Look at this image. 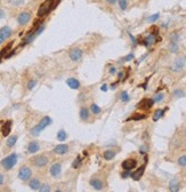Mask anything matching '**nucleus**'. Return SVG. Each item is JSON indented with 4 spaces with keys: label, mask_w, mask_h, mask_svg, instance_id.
<instances>
[{
    "label": "nucleus",
    "mask_w": 186,
    "mask_h": 192,
    "mask_svg": "<svg viewBox=\"0 0 186 192\" xmlns=\"http://www.w3.org/2000/svg\"><path fill=\"white\" fill-rule=\"evenodd\" d=\"M51 122H53V120H51L50 117H48V116L44 117L33 128H31V130H30L31 135H33V136H39V134H40L45 128H47L49 125H51Z\"/></svg>",
    "instance_id": "1"
},
{
    "label": "nucleus",
    "mask_w": 186,
    "mask_h": 192,
    "mask_svg": "<svg viewBox=\"0 0 186 192\" xmlns=\"http://www.w3.org/2000/svg\"><path fill=\"white\" fill-rule=\"evenodd\" d=\"M17 164V154L16 153H12L9 156H7L2 161H1V166L6 170H10Z\"/></svg>",
    "instance_id": "2"
},
{
    "label": "nucleus",
    "mask_w": 186,
    "mask_h": 192,
    "mask_svg": "<svg viewBox=\"0 0 186 192\" xmlns=\"http://www.w3.org/2000/svg\"><path fill=\"white\" fill-rule=\"evenodd\" d=\"M48 161H49V159L47 158L46 156H44V154L36 156L34 158H32V159H31V163H32L36 167H38V168L45 167L47 164H48Z\"/></svg>",
    "instance_id": "3"
},
{
    "label": "nucleus",
    "mask_w": 186,
    "mask_h": 192,
    "mask_svg": "<svg viewBox=\"0 0 186 192\" xmlns=\"http://www.w3.org/2000/svg\"><path fill=\"white\" fill-rule=\"evenodd\" d=\"M51 5H53V0H46L40 7H39V9H38V16L39 17H42V16H45L46 14H48L50 10H51Z\"/></svg>",
    "instance_id": "4"
},
{
    "label": "nucleus",
    "mask_w": 186,
    "mask_h": 192,
    "mask_svg": "<svg viewBox=\"0 0 186 192\" xmlns=\"http://www.w3.org/2000/svg\"><path fill=\"white\" fill-rule=\"evenodd\" d=\"M31 176H32V170H31L30 167L22 166V167L20 168V170H18V178L21 181H24V182L29 181L31 178Z\"/></svg>",
    "instance_id": "5"
},
{
    "label": "nucleus",
    "mask_w": 186,
    "mask_h": 192,
    "mask_svg": "<svg viewBox=\"0 0 186 192\" xmlns=\"http://www.w3.org/2000/svg\"><path fill=\"white\" fill-rule=\"evenodd\" d=\"M82 55H83V51L80 48H73V49H71L70 53H69V57H70L71 61H73V62H79L82 58Z\"/></svg>",
    "instance_id": "6"
},
{
    "label": "nucleus",
    "mask_w": 186,
    "mask_h": 192,
    "mask_svg": "<svg viewBox=\"0 0 186 192\" xmlns=\"http://www.w3.org/2000/svg\"><path fill=\"white\" fill-rule=\"evenodd\" d=\"M184 64H185V60L183 57H177L174 63H172V67H171V70L174 72H179L184 69Z\"/></svg>",
    "instance_id": "7"
},
{
    "label": "nucleus",
    "mask_w": 186,
    "mask_h": 192,
    "mask_svg": "<svg viewBox=\"0 0 186 192\" xmlns=\"http://www.w3.org/2000/svg\"><path fill=\"white\" fill-rule=\"evenodd\" d=\"M49 173H50V175H51L53 177H55V178L59 177L61 174H62V166H61V164H59V163L53 164V165L50 166V168H49Z\"/></svg>",
    "instance_id": "8"
},
{
    "label": "nucleus",
    "mask_w": 186,
    "mask_h": 192,
    "mask_svg": "<svg viewBox=\"0 0 186 192\" xmlns=\"http://www.w3.org/2000/svg\"><path fill=\"white\" fill-rule=\"evenodd\" d=\"M30 20H31V13L29 12H22L17 16V23L20 25H25L26 23H29Z\"/></svg>",
    "instance_id": "9"
},
{
    "label": "nucleus",
    "mask_w": 186,
    "mask_h": 192,
    "mask_svg": "<svg viewBox=\"0 0 186 192\" xmlns=\"http://www.w3.org/2000/svg\"><path fill=\"white\" fill-rule=\"evenodd\" d=\"M153 103H154L153 99H151V98H144V99H142L140 103L137 104V108L140 109V110H148V109L152 108Z\"/></svg>",
    "instance_id": "10"
},
{
    "label": "nucleus",
    "mask_w": 186,
    "mask_h": 192,
    "mask_svg": "<svg viewBox=\"0 0 186 192\" xmlns=\"http://www.w3.org/2000/svg\"><path fill=\"white\" fill-rule=\"evenodd\" d=\"M136 165H137V161H136V159H133V158L126 159V160L121 164L123 170H131V169H134V168L136 167Z\"/></svg>",
    "instance_id": "11"
},
{
    "label": "nucleus",
    "mask_w": 186,
    "mask_h": 192,
    "mask_svg": "<svg viewBox=\"0 0 186 192\" xmlns=\"http://www.w3.org/2000/svg\"><path fill=\"white\" fill-rule=\"evenodd\" d=\"M53 152L55 154H58V156H64V154H66L69 152V146L66 144H58V145H56L54 147Z\"/></svg>",
    "instance_id": "12"
},
{
    "label": "nucleus",
    "mask_w": 186,
    "mask_h": 192,
    "mask_svg": "<svg viewBox=\"0 0 186 192\" xmlns=\"http://www.w3.org/2000/svg\"><path fill=\"white\" fill-rule=\"evenodd\" d=\"M89 183H90V185L93 187L94 189L97 190V191H101L104 188V183L101 181V178H97V177H93Z\"/></svg>",
    "instance_id": "13"
},
{
    "label": "nucleus",
    "mask_w": 186,
    "mask_h": 192,
    "mask_svg": "<svg viewBox=\"0 0 186 192\" xmlns=\"http://www.w3.org/2000/svg\"><path fill=\"white\" fill-rule=\"evenodd\" d=\"M12 33H13L12 29H10L9 26H7V25H5V26H2V27L0 29V37H1L3 40H7V39L12 36Z\"/></svg>",
    "instance_id": "14"
},
{
    "label": "nucleus",
    "mask_w": 186,
    "mask_h": 192,
    "mask_svg": "<svg viewBox=\"0 0 186 192\" xmlns=\"http://www.w3.org/2000/svg\"><path fill=\"white\" fill-rule=\"evenodd\" d=\"M79 117L81 120L87 121L90 117V110H88V108H86V106H81V109L79 111Z\"/></svg>",
    "instance_id": "15"
},
{
    "label": "nucleus",
    "mask_w": 186,
    "mask_h": 192,
    "mask_svg": "<svg viewBox=\"0 0 186 192\" xmlns=\"http://www.w3.org/2000/svg\"><path fill=\"white\" fill-rule=\"evenodd\" d=\"M29 187L31 190H34V191H39V189L41 188V182L39 178H32L30 182H29Z\"/></svg>",
    "instance_id": "16"
},
{
    "label": "nucleus",
    "mask_w": 186,
    "mask_h": 192,
    "mask_svg": "<svg viewBox=\"0 0 186 192\" xmlns=\"http://www.w3.org/2000/svg\"><path fill=\"white\" fill-rule=\"evenodd\" d=\"M169 190L172 192H177L181 190V183L177 178H172L169 183Z\"/></svg>",
    "instance_id": "17"
},
{
    "label": "nucleus",
    "mask_w": 186,
    "mask_h": 192,
    "mask_svg": "<svg viewBox=\"0 0 186 192\" xmlns=\"http://www.w3.org/2000/svg\"><path fill=\"white\" fill-rule=\"evenodd\" d=\"M66 84H68V86L70 87L71 89H79L80 88V82L75 78H69L66 80Z\"/></svg>",
    "instance_id": "18"
},
{
    "label": "nucleus",
    "mask_w": 186,
    "mask_h": 192,
    "mask_svg": "<svg viewBox=\"0 0 186 192\" xmlns=\"http://www.w3.org/2000/svg\"><path fill=\"white\" fill-rule=\"evenodd\" d=\"M39 149H40V145L37 141H32L27 145V152L29 153H36V152L39 151Z\"/></svg>",
    "instance_id": "19"
},
{
    "label": "nucleus",
    "mask_w": 186,
    "mask_h": 192,
    "mask_svg": "<svg viewBox=\"0 0 186 192\" xmlns=\"http://www.w3.org/2000/svg\"><path fill=\"white\" fill-rule=\"evenodd\" d=\"M144 171H145V166H142L140 167L137 170H135L130 176H131V178L133 180H135V181H138L142 178V176H143V174H144Z\"/></svg>",
    "instance_id": "20"
},
{
    "label": "nucleus",
    "mask_w": 186,
    "mask_h": 192,
    "mask_svg": "<svg viewBox=\"0 0 186 192\" xmlns=\"http://www.w3.org/2000/svg\"><path fill=\"white\" fill-rule=\"evenodd\" d=\"M12 130V121H6L1 128V133L3 136H8Z\"/></svg>",
    "instance_id": "21"
},
{
    "label": "nucleus",
    "mask_w": 186,
    "mask_h": 192,
    "mask_svg": "<svg viewBox=\"0 0 186 192\" xmlns=\"http://www.w3.org/2000/svg\"><path fill=\"white\" fill-rule=\"evenodd\" d=\"M116 152L114 150H112V149H110V150H106V151H104V153H103V157H104V159L105 160H112L114 157H116Z\"/></svg>",
    "instance_id": "22"
},
{
    "label": "nucleus",
    "mask_w": 186,
    "mask_h": 192,
    "mask_svg": "<svg viewBox=\"0 0 186 192\" xmlns=\"http://www.w3.org/2000/svg\"><path fill=\"white\" fill-rule=\"evenodd\" d=\"M155 43V36L153 34V33H151V34H148L145 39H144V41H143V44H144V46H146V47H148V46H151L152 44H154Z\"/></svg>",
    "instance_id": "23"
},
{
    "label": "nucleus",
    "mask_w": 186,
    "mask_h": 192,
    "mask_svg": "<svg viewBox=\"0 0 186 192\" xmlns=\"http://www.w3.org/2000/svg\"><path fill=\"white\" fill-rule=\"evenodd\" d=\"M16 142H17V135H12V136L8 137V140L6 142V145L8 147H13L16 144Z\"/></svg>",
    "instance_id": "24"
},
{
    "label": "nucleus",
    "mask_w": 186,
    "mask_h": 192,
    "mask_svg": "<svg viewBox=\"0 0 186 192\" xmlns=\"http://www.w3.org/2000/svg\"><path fill=\"white\" fill-rule=\"evenodd\" d=\"M66 139H68V133H66L64 129L58 130V133H57V140H58L59 142H64Z\"/></svg>",
    "instance_id": "25"
},
{
    "label": "nucleus",
    "mask_w": 186,
    "mask_h": 192,
    "mask_svg": "<svg viewBox=\"0 0 186 192\" xmlns=\"http://www.w3.org/2000/svg\"><path fill=\"white\" fill-rule=\"evenodd\" d=\"M90 111H92V113L95 115V116H98V115H101V112H102V109L96 104V103H92L90 104Z\"/></svg>",
    "instance_id": "26"
},
{
    "label": "nucleus",
    "mask_w": 186,
    "mask_h": 192,
    "mask_svg": "<svg viewBox=\"0 0 186 192\" xmlns=\"http://www.w3.org/2000/svg\"><path fill=\"white\" fill-rule=\"evenodd\" d=\"M163 113H164V110H162V109L155 110V112H154V115H153V121H158V120L163 116Z\"/></svg>",
    "instance_id": "27"
},
{
    "label": "nucleus",
    "mask_w": 186,
    "mask_h": 192,
    "mask_svg": "<svg viewBox=\"0 0 186 192\" xmlns=\"http://www.w3.org/2000/svg\"><path fill=\"white\" fill-rule=\"evenodd\" d=\"M7 1L10 6H14V7H21L24 5V0H7Z\"/></svg>",
    "instance_id": "28"
},
{
    "label": "nucleus",
    "mask_w": 186,
    "mask_h": 192,
    "mask_svg": "<svg viewBox=\"0 0 186 192\" xmlns=\"http://www.w3.org/2000/svg\"><path fill=\"white\" fill-rule=\"evenodd\" d=\"M129 94L126 92V91H123V92H121V94H120V99L122 101V102H124V103H127L128 101H129Z\"/></svg>",
    "instance_id": "29"
},
{
    "label": "nucleus",
    "mask_w": 186,
    "mask_h": 192,
    "mask_svg": "<svg viewBox=\"0 0 186 192\" xmlns=\"http://www.w3.org/2000/svg\"><path fill=\"white\" fill-rule=\"evenodd\" d=\"M178 165L182 167H186V154H183L178 158Z\"/></svg>",
    "instance_id": "30"
},
{
    "label": "nucleus",
    "mask_w": 186,
    "mask_h": 192,
    "mask_svg": "<svg viewBox=\"0 0 186 192\" xmlns=\"http://www.w3.org/2000/svg\"><path fill=\"white\" fill-rule=\"evenodd\" d=\"M118 2H119V7H120L121 10H126V9H127V7H128L127 0H119Z\"/></svg>",
    "instance_id": "31"
},
{
    "label": "nucleus",
    "mask_w": 186,
    "mask_h": 192,
    "mask_svg": "<svg viewBox=\"0 0 186 192\" xmlns=\"http://www.w3.org/2000/svg\"><path fill=\"white\" fill-rule=\"evenodd\" d=\"M146 116L145 115H142V113H134V116L133 117H130L128 120H142L144 119Z\"/></svg>",
    "instance_id": "32"
},
{
    "label": "nucleus",
    "mask_w": 186,
    "mask_h": 192,
    "mask_svg": "<svg viewBox=\"0 0 186 192\" xmlns=\"http://www.w3.org/2000/svg\"><path fill=\"white\" fill-rule=\"evenodd\" d=\"M169 50H170L171 53H177V51H178V45H177V43H170V45H169Z\"/></svg>",
    "instance_id": "33"
},
{
    "label": "nucleus",
    "mask_w": 186,
    "mask_h": 192,
    "mask_svg": "<svg viewBox=\"0 0 186 192\" xmlns=\"http://www.w3.org/2000/svg\"><path fill=\"white\" fill-rule=\"evenodd\" d=\"M178 39H179V34H178L177 32H172V33L170 34V41H171V43H177Z\"/></svg>",
    "instance_id": "34"
},
{
    "label": "nucleus",
    "mask_w": 186,
    "mask_h": 192,
    "mask_svg": "<svg viewBox=\"0 0 186 192\" xmlns=\"http://www.w3.org/2000/svg\"><path fill=\"white\" fill-rule=\"evenodd\" d=\"M36 85H37V80H36V79H31V80L27 82V86H26V87H27L29 91H31V89H33V88L36 87Z\"/></svg>",
    "instance_id": "35"
},
{
    "label": "nucleus",
    "mask_w": 186,
    "mask_h": 192,
    "mask_svg": "<svg viewBox=\"0 0 186 192\" xmlns=\"http://www.w3.org/2000/svg\"><path fill=\"white\" fill-rule=\"evenodd\" d=\"M172 95L175 96V97H178V98H179V97H183V96L185 95V93H184L182 89H175L174 93H172Z\"/></svg>",
    "instance_id": "36"
},
{
    "label": "nucleus",
    "mask_w": 186,
    "mask_h": 192,
    "mask_svg": "<svg viewBox=\"0 0 186 192\" xmlns=\"http://www.w3.org/2000/svg\"><path fill=\"white\" fill-rule=\"evenodd\" d=\"M45 26H46L45 24H41V25H39V26H38V27H37V29L34 30L36 34H37V36H39V34H40V33H41V32H42V31L45 30Z\"/></svg>",
    "instance_id": "37"
},
{
    "label": "nucleus",
    "mask_w": 186,
    "mask_h": 192,
    "mask_svg": "<svg viewBox=\"0 0 186 192\" xmlns=\"http://www.w3.org/2000/svg\"><path fill=\"white\" fill-rule=\"evenodd\" d=\"M80 164H81V157H77V158H75V160H74V161H73V164H72V167L78 168Z\"/></svg>",
    "instance_id": "38"
},
{
    "label": "nucleus",
    "mask_w": 186,
    "mask_h": 192,
    "mask_svg": "<svg viewBox=\"0 0 186 192\" xmlns=\"http://www.w3.org/2000/svg\"><path fill=\"white\" fill-rule=\"evenodd\" d=\"M50 190H51V189H50V185H48V184L41 185V188L39 189V191L40 192H49Z\"/></svg>",
    "instance_id": "39"
},
{
    "label": "nucleus",
    "mask_w": 186,
    "mask_h": 192,
    "mask_svg": "<svg viewBox=\"0 0 186 192\" xmlns=\"http://www.w3.org/2000/svg\"><path fill=\"white\" fill-rule=\"evenodd\" d=\"M159 17H160V15H159V14H154V15L150 16V17L147 19V21H148V22H152V23H153V22H155V21H157V20L159 19Z\"/></svg>",
    "instance_id": "40"
},
{
    "label": "nucleus",
    "mask_w": 186,
    "mask_h": 192,
    "mask_svg": "<svg viewBox=\"0 0 186 192\" xmlns=\"http://www.w3.org/2000/svg\"><path fill=\"white\" fill-rule=\"evenodd\" d=\"M163 94L162 93H159V94H157V95L154 96V98H153V101H154V102H161V101H162L163 99Z\"/></svg>",
    "instance_id": "41"
},
{
    "label": "nucleus",
    "mask_w": 186,
    "mask_h": 192,
    "mask_svg": "<svg viewBox=\"0 0 186 192\" xmlns=\"http://www.w3.org/2000/svg\"><path fill=\"white\" fill-rule=\"evenodd\" d=\"M134 57H135V55L133 54V53H130V54H128L127 56H124V58H123V61H126V62H129V61H131V60H134Z\"/></svg>",
    "instance_id": "42"
},
{
    "label": "nucleus",
    "mask_w": 186,
    "mask_h": 192,
    "mask_svg": "<svg viewBox=\"0 0 186 192\" xmlns=\"http://www.w3.org/2000/svg\"><path fill=\"white\" fill-rule=\"evenodd\" d=\"M129 171H130V170H124V171L121 174V177H122V178H127V177L129 176Z\"/></svg>",
    "instance_id": "43"
},
{
    "label": "nucleus",
    "mask_w": 186,
    "mask_h": 192,
    "mask_svg": "<svg viewBox=\"0 0 186 192\" xmlns=\"http://www.w3.org/2000/svg\"><path fill=\"white\" fill-rule=\"evenodd\" d=\"M3 182H5V177H3L2 174H0V187L3 184Z\"/></svg>",
    "instance_id": "44"
},
{
    "label": "nucleus",
    "mask_w": 186,
    "mask_h": 192,
    "mask_svg": "<svg viewBox=\"0 0 186 192\" xmlns=\"http://www.w3.org/2000/svg\"><path fill=\"white\" fill-rule=\"evenodd\" d=\"M116 72V69L114 67H111V68H110V73H111V74H114Z\"/></svg>",
    "instance_id": "45"
},
{
    "label": "nucleus",
    "mask_w": 186,
    "mask_h": 192,
    "mask_svg": "<svg viewBox=\"0 0 186 192\" xmlns=\"http://www.w3.org/2000/svg\"><path fill=\"white\" fill-rule=\"evenodd\" d=\"M129 37H130V39H131V43H133V45H136V39H135V38H134V37H133L130 33H129Z\"/></svg>",
    "instance_id": "46"
},
{
    "label": "nucleus",
    "mask_w": 186,
    "mask_h": 192,
    "mask_svg": "<svg viewBox=\"0 0 186 192\" xmlns=\"http://www.w3.org/2000/svg\"><path fill=\"white\" fill-rule=\"evenodd\" d=\"M145 150H147V147H146V146H142V147H140V153H145V152H146Z\"/></svg>",
    "instance_id": "47"
},
{
    "label": "nucleus",
    "mask_w": 186,
    "mask_h": 192,
    "mask_svg": "<svg viewBox=\"0 0 186 192\" xmlns=\"http://www.w3.org/2000/svg\"><path fill=\"white\" fill-rule=\"evenodd\" d=\"M3 16H5V12H3L2 9H0V20L3 19Z\"/></svg>",
    "instance_id": "48"
},
{
    "label": "nucleus",
    "mask_w": 186,
    "mask_h": 192,
    "mask_svg": "<svg viewBox=\"0 0 186 192\" xmlns=\"http://www.w3.org/2000/svg\"><path fill=\"white\" fill-rule=\"evenodd\" d=\"M106 2H109L110 5H114L116 2V0H106Z\"/></svg>",
    "instance_id": "49"
},
{
    "label": "nucleus",
    "mask_w": 186,
    "mask_h": 192,
    "mask_svg": "<svg viewBox=\"0 0 186 192\" xmlns=\"http://www.w3.org/2000/svg\"><path fill=\"white\" fill-rule=\"evenodd\" d=\"M103 92H105V91H107V85H103L102 86V88H101Z\"/></svg>",
    "instance_id": "50"
},
{
    "label": "nucleus",
    "mask_w": 186,
    "mask_h": 192,
    "mask_svg": "<svg viewBox=\"0 0 186 192\" xmlns=\"http://www.w3.org/2000/svg\"><path fill=\"white\" fill-rule=\"evenodd\" d=\"M3 41H5V40H3V39L0 37V45H2V43H3Z\"/></svg>",
    "instance_id": "51"
},
{
    "label": "nucleus",
    "mask_w": 186,
    "mask_h": 192,
    "mask_svg": "<svg viewBox=\"0 0 186 192\" xmlns=\"http://www.w3.org/2000/svg\"><path fill=\"white\" fill-rule=\"evenodd\" d=\"M184 135H185V136H186V128H185V129H184Z\"/></svg>",
    "instance_id": "52"
},
{
    "label": "nucleus",
    "mask_w": 186,
    "mask_h": 192,
    "mask_svg": "<svg viewBox=\"0 0 186 192\" xmlns=\"http://www.w3.org/2000/svg\"><path fill=\"white\" fill-rule=\"evenodd\" d=\"M185 62H186V56H185Z\"/></svg>",
    "instance_id": "53"
}]
</instances>
